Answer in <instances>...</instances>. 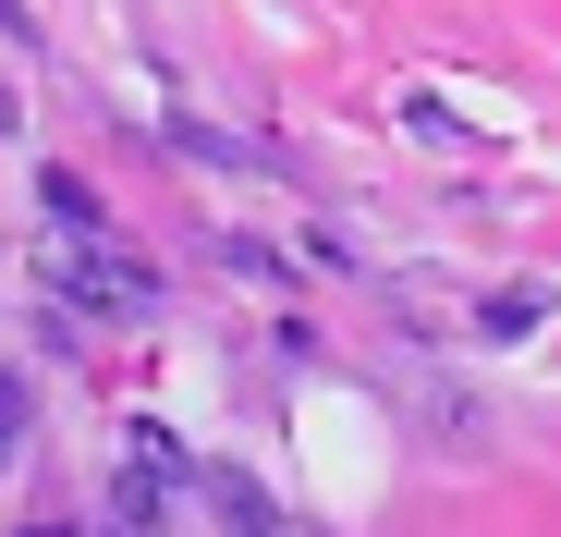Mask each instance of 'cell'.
<instances>
[{
  "label": "cell",
  "instance_id": "9",
  "mask_svg": "<svg viewBox=\"0 0 561 537\" xmlns=\"http://www.w3.org/2000/svg\"><path fill=\"white\" fill-rule=\"evenodd\" d=\"M13 123H25V111H13V85H0V135H13Z\"/></svg>",
  "mask_w": 561,
  "mask_h": 537
},
{
  "label": "cell",
  "instance_id": "1",
  "mask_svg": "<svg viewBox=\"0 0 561 537\" xmlns=\"http://www.w3.org/2000/svg\"><path fill=\"white\" fill-rule=\"evenodd\" d=\"M37 294L49 306H85V318H147L159 306V268L111 232H49L37 244Z\"/></svg>",
  "mask_w": 561,
  "mask_h": 537
},
{
  "label": "cell",
  "instance_id": "3",
  "mask_svg": "<svg viewBox=\"0 0 561 537\" xmlns=\"http://www.w3.org/2000/svg\"><path fill=\"white\" fill-rule=\"evenodd\" d=\"M37 208H49V232H111V220H99V184H85V171H37Z\"/></svg>",
  "mask_w": 561,
  "mask_h": 537
},
{
  "label": "cell",
  "instance_id": "6",
  "mask_svg": "<svg viewBox=\"0 0 561 537\" xmlns=\"http://www.w3.org/2000/svg\"><path fill=\"white\" fill-rule=\"evenodd\" d=\"M403 135H415V147H477V123H463L451 99H427V85L403 99Z\"/></svg>",
  "mask_w": 561,
  "mask_h": 537
},
{
  "label": "cell",
  "instance_id": "5",
  "mask_svg": "<svg viewBox=\"0 0 561 537\" xmlns=\"http://www.w3.org/2000/svg\"><path fill=\"white\" fill-rule=\"evenodd\" d=\"M159 501H171V477H159V465H123V477H111V525H123V537H147V525H159Z\"/></svg>",
  "mask_w": 561,
  "mask_h": 537
},
{
  "label": "cell",
  "instance_id": "8",
  "mask_svg": "<svg viewBox=\"0 0 561 537\" xmlns=\"http://www.w3.org/2000/svg\"><path fill=\"white\" fill-rule=\"evenodd\" d=\"M13 439H25V379L0 367V465H13Z\"/></svg>",
  "mask_w": 561,
  "mask_h": 537
},
{
  "label": "cell",
  "instance_id": "10",
  "mask_svg": "<svg viewBox=\"0 0 561 537\" xmlns=\"http://www.w3.org/2000/svg\"><path fill=\"white\" fill-rule=\"evenodd\" d=\"M13 537H73V525H13Z\"/></svg>",
  "mask_w": 561,
  "mask_h": 537
},
{
  "label": "cell",
  "instance_id": "7",
  "mask_svg": "<svg viewBox=\"0 0 561 537\" xmlns=\"http://www.w3.org/2000/svg\"><path fill=\"white\" fill-rule=\"evenodd\" d=\"M123 465H159V477L183 489V439H171L159 415H135V427H123Z\"/></svg>",
  "mask_w": 561,
  "mask_h": 537
},
{
  "label": "cell",
  "instance_id": "4",
  "mask_svg": "<svg viewBox=\"0 0 561 537\" xmlns=\"http://www.w3.org/2000/svg\"><path fill=\"white\" fill-rule=\"evenodd\" d=\"M477 330H489V342H537V330H549V294H537V282H513V294H489V306H477Z\"/></svg>",
  "mask_w": 561,
  "mask_h": 537
},
{
  "label": "cell",
  "instance_id": "2",
  "mask_svg": "<svg viewBox=\"0 0 561 537\" xmlns=\"http://www.w3.org/2000/svg\"><path fill=\"white\" fill-rule=\"evenodd\" d=\"M196 501L220 513V537H280V501H268L256 477H232V465H208V477H196Z\"/></svg>",
  "mask_w": 561,
  "mask_h": 537
}]
</instances>
